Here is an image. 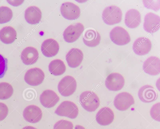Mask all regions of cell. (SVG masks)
Listing matches in <instances>:
<instances>
[{
    "instance_id": "6da1fadb",
    "label": "cell",
    "mask_w": 160,
    "mask_h": 129,
    "mask_svg": "<svg viewBox=\"0 0 160 129\" xmlns=\"http://www.w3.org/2000/svg\"><path fill=\"white\" fill-rule=\"evenodd\" d=\"M79 101L82 107L89 112L95 111L100 105V101L97 95L91 91H85L80 94Z\"/></svg>"
},
{
    "instance_id": "7a4b0ae2",
    "label": "cell",
    "mask_w": 160,
    "mask_h": 129,
    "mask_svg": "<svg viewBox=\"0 0 160 129\" xmlns=\"http://www.w3.org/2000/svg\"><path fill=\"white\" fill-rule=\"evenodd\" d=\"M122 12L118 7L111 5L106 7L103 10L102 18L104 22L108 25L119 23L121 21Z\"/></svg>"
},
{
    "instance_id": "3957f363",
    "label": "cell",
    "mask_w": 160,
    "mask_h": 129,
    "mask_svg": "<svg viewBox=\"0 0 160 129\" xmlns=\"http://www.w3.org/2000/svg\"><path fill=\"white\" fill-rule=\"evenodd\" d=\"M55 113L59 116L74 119L78 115V109L72 102L65 101L62 102L57 107Z\"/></svg>"
},
{
    "instance_id": "277c9868",
    "label": "cell",
    "mask_w": 160,
    "mask_h": 129,
    "mask_svg": "<svg viewBox=\"0 0 160 129\" xmlns=\"http://www.w3.org/2000/svg\"><path fill=\"white\" fill-rule=\"evenodd\" d=\"M77 82L72 76H67L59 82L58 86L59 93L63 96L68 97L73 94L76 91Z\"/></svg>"
},
{
    "instance_id": "5b68a950",
    "label": "cell",
    "mask_w": 160,
    "mask_h": 129,
    "mask_svg": "<svg viewBox=\"0 0 160 129\" xmlns=\"http://www.w3.org/2000/svg\"><path fill=\"white\" fill-rule=\"evenodd\" d=\"M111 41L118 45H124L128 43L131 40L130 35L125 29L116 26L113 28L110 32Z\"/></svg>"
},
{
    "instance_id": "8992f818",
    "label": "cell",
    "mask_w": 160,
    "mask_h": 129,
    "mask_svg": "<svg viewBox=\"0 0 160 129\" xmlns=\"http://www.w3.org/2000/svg\"><path fill=\"white\" fill-rule=\"evenodd\" d=\"M84 30V27L81 23L78 22L68 27L64 31L63 35L65 41L72 43L76 41Z\"/></svg>"
},
{
    "instance_id": "52a82bcc",
    "label": "cell",
    "mask_w": 160,
    "mask_h": 129,
    "mask_svg": "<svg viewBox=\"0 0 160 129\" xmlns=\"http://www.w3.org/2000/svg\"><path fill=\"white\" fill-rule=\"evenodd\" d=\"M134 103V100L132 96L126 92L118 94L115 97L113 101L115 107L121 111L128 109Z\"/></svg>"
},
{
    "instance_id": "ba28073f",
    "label": "cell",
    "mask_w": 160,
    "mask_h": 129,
    "mask_svg": "<svg viewBox=\"0 0 160 129\" xmlns=\"http://www.w3.org/2000/svg\"><path fill=\"white\" fill-rule=\"evenodd\" d=\"M45 75L40 68L34 67L28 70L24 76V79L28 85L37 86L41 84L43 81Z\"/></svg>"
},
{
    "instance_id": "9c48e42d",
    "label": "cell",
    "mask_w": 160,
    "mask_h": 129,
    "mask_svg": "<svg viewBox=\"0 0 160 129\" xmlns=\"http://www.w3.org/2000/svg\"><path fill=\"white\" fill-rule=\"evenodd\" d=\"M125 80L121 74L117 73H112L106 77L105 85L109 90L117 91L121 90L123 87Z\"/></svg>"
},
{
    "instance_id": "30bf717a",
    "label": "cell",
    "mask_w": 160,
    "mask_h": 129,
    "mask_svg": "<svg viewBox=\"0 0 160 129\" xmlns=\"http://www.w3.org/2000/svg\"><path fill=\"white\" fill-rule=\"evenodd\" d=\"M60 12L65 18L69 20L77 19L80 14V10L79 7L70 2L62 3L60 7Z\"/></svg>"
},
{
    "instance_id": "8fae6325",
    "label": "cell",
    "mask_w": 160,
    "mask_h": 129,
    "mask_svg": "<svg viewBox=\"0 0 160 129\" xmlns=\"http://www.w3.org/2000/svg\"><path fill=\"white\" fill-rule=\"evenodd\" d=\"M160 17L151 12L147 13L144 18L143 27L147 32L153 33L160 28Z\"/></svg>"
},
{
    "instance_id": "7c38bea8",
    "label": "cell",
    "mask_w": 160,
    "mask_h": 129,
    "mask_svg": "<svg viewBox=\"0 0 160 129\" xmlns=\"http://www.w3.org/2000/svg\"><path fill=\"white\" fill-rule=\"evenodd\" d=\"M152 43L150 40L145 37L137 39L132 45V49L137 55L142 56L147 54L151 50Z\"/></svg>"
},
{
    "instance_id": "4fadbf2b",
    "label": "cell",
    "mask_w": 160,
    "mask_h": 129,
    "mask_svg": "<svg viewBox=\"0 0 160 129\" xmlns=\"http://www.w3.org/2000/svg\"><path fill=\"white\" fill-rule=\"evenodd\" d=\"M23 116L24 119L27 122L31 123H36L41 119L42 112L41 109L38 106L30 105L24 109Z\"/></svg>"
},
{
    "instance_id": "5bb4252c",
    "label": "cell",
    "mask_w": 160,
    "mask_h": 129,
    "mask_svg": "<svg viewBox=\"0 0 160 129\" xmlns=\"http://www.w3.org/2000/svg\"><path fill=\"white\" fill-rule=\"evenodd\" d=\"M142 68L146 73L151 75L155 76L160 72V60L156 56L148 57L144 62Z\"/></svg>"
},
{
    "instance_id": "9a60e30c",
    "label": "cell",
    "mask_w": 160,
    "mask_h": 129,
    "mask_svg": "<svg viewBox=\"0 0 160 129\" xmlns=\"http://www.w3.org/2000/svg\"><path fill=\"white\" fill-rule=\"evenodd\" d=\"M139 99L142 102L149 103L155 101L157 97V93L154 88L147 85L141 87L138 93Z\"/></svg>"
},
{
    "instance_id": "2e32d148",
    "label": "cell",
    "mask_w": 160,
    "mask_h": 129,
    "mask_svg": "<svg viewBox=\"0 0 160 129\" xmlns=\"http://www.w3.org/2000/svg\"><path fill=\"white\" fill-rule=\"evenodd\" d=\"M59 97L53 91L46 90L40 95V101L44 107L50 108L54 107L59 101Z\"/></svg>"
},
{
    "instance_id": "e0dca14e",
    "label": "cell",
    "mask_w": 160,
    "mask_h": 129,
    "mask_svg": "<svg viewBox=\"0 0 160 129\" xmlns=\"http://www.w3.org/2000/svg\"><path fill=\"white\" fill-rule=\"evenodd\" d=\"M59 47L58 43L53 39L44 40L41 46V50L45 57H51L55 56L58 52Z\"/></svg>"
},
{
    "instance_id": "ac0fdd59",
    "label": "cell",
    "mask_w": 160,
    "mask_h": 129,
    "mask_svg": "<svg viewBox=\"0 0 160 129\" xmlns=\"http://www.w3.org/2000/svg\"><path fill=\"white\" fill-rule=\"evenodd\" d=\"M114 118V114L111 109L104 107L101 109L96 114V120L101 126H107L111 124Z\"/></svg>"
},
{
    "instance_id": "d6986e66",
    "label": "cell",
    "mask_w": 160,
    "mask_h": 129,
    "mask_svg": "<svg viewBox=\"0 0 160 129\" xmlns=\"http://www.w3.org/2000/svg\"><path fill=\"white\" fill-rule=\"evenodd\" d=\"M83 57V53L80 50L72 48L66 54V59L69 66L74 68L78 67L80 64Z\"/></svg>"
},
{
    "instance_id": "ffe728a7",
    "label": "cell",
    "mask_w": 160,
    "mask_h": 129,
    "mask_svg": "<svg viewBox=\"0 0 160 129\" xmlns=\"http://www.w3.org/2000/svg\"><path fill=\"white\" fill-rule=\"evenodd\" d=\"M39 57L38 52L36 48L32 47H26L22 51L21 59L25 64L32 65L38 60Z\"/></svg>"
},
{
    "instance_id": "44dd1931",
    "label": "cell",
    "mask_w": 160,
    "mask_h": 129,
    "mask_svg": "<svg viewBox=\"0 0 160 129\" xmlns=\"http://www.w3.org/2000/svg\"><path fill=\"white\" fill-rule=\"evenodd\" d=\"M141 22V14L137 10L131 9L126 12L124 22L127 27L131 28H135L139 25Z\"/></svg>"
},
{
    "instance_id": "7402d4cb",
    "label": "cell",
    "mask_w": 160,
    "mask_h": 129,
    "mask_svg": "<svg viewBox=\"0 0 160 129\" xmlns=\"http://www.w3.org/2000/svg\"><path fill=\"white\" fill-rule=\"evenodd\" d=\"M24 17L26 21L28 23L31 24H35L40 21L42 17V12L38 7L31 6L26 9Z\"/></svg>"
},
{
    "instance_id": "603a6c76",
    "label": "cell",
    "mask_w": 160,
    "mask_h": 129,
    "mask_svg": "<svg viewBox=\"0 0 160 129\" xmlns=\"http://www.w3.org/2000/svg\"><path fill=\"white\" fill-rule=\"evenodd\" d=\"M100 40V34L95 29L87 30L83 37V42L89 47H95L97 46L99 44Z\"/></svg>"
},
{
    "instance_id": "cb8c5ba5",
    "label": "cell",
    "mask_w": 160,
    "mask_h": 129,
    "mask_svg": "<svg viewBox=\"0 0 160 129\" xmlns=\"http://www.w3.org/2000/svg\"><path fill=\"white\" fill-rule=\"evenodd\" d=\"M17 36L16 30L9 26L5 27L0 30V40L6 44L12 43L15 40Z\"/></svg>"
},
{
    "instance_id": "d4e9b609",
    "label": "cell",
    "mask_w": 160,
    "mask_h": 129,
    "mask_svg": "<svg viewBox=\"0 0 160 129\" xmlns=\"http://www.w3.org/2000/svg\"><path fill=\"white\" fill-rule=\"evenodd\" d=\"M48 69L50 72L54 76H59L65 71L66 67L64 62L59 59L54 60L50 63Z\"/></svg>"
},
{
    "instance_id": "484cf974",
    "label": "cell",
    "mask_w": 160,
    "mask_h": 129,
    "mask_svg": "<svg viewBox=\"0 0 160 129\" xmlns=\"http://www.w3.org/2000/svg\"><path fill=\"white\" fill-rule=\"evenodd\" d=\"M13 92V88L10 84L6 82L0 83V99L5 100L9 98Z\"/></svg>"
},
{
    "instance_id": "4316f807",
    "label": "cell",
    "mask_w": 160,
    "mask_h": 129,
    "mask_svg": "<svg viewBox=\"0 0 160 129\" xmlns=\"http://www.w3.org/2000/svg\"><path fill=\"white\" fill-rule=\"evenodd\" d=\"M12 12L11 9L7 6L0 7V24L7 23L12 18Z\"/></svg>"
},
{
    "instance_id": "83f0119b",
    "label": "cell",
    "mask_w": 160,
    "mask_h": 129,
    "mask_svg": "<svg viewBox=\"0 0 160 129\" xmlns=\"http://www.w3.org/2000/svg\"><path fill=\"white\" fill-rule=\"evenodd\" d=\"M73 125L69 121L61 120L58 121L54 125L53 129H73Z\"/></svg>"
},
{
    "instance_id": "f1b7e54d",
    "label": "cell",
    "mask_w": 160,
    "mask_h": 129,
    "mask_svg": "<svg viewBox=\"0 0 160 129\" xmlns=\"http://www.w3.org/2000/svg\"><path fill=\"white\" fill-rule=\"evenodd\" d=\"M160 102L154 104L151 107L150 111V114L151 117L156 121L160 122Z\"/></svg>"
},
{
    "instance_id": "f546056e",
    "label": "cell",
    "mask_w": 160,
    "mask_h": 129,
    "mask_svg": "<svg viewBox=\"0 0 160 129\" xmlns=\"http://www.w3.org/2000/svg\"><path fill=\"white\" fill-rule=\"evenodd\" d=\"M8 60L0 54V78L3 77L7 71Z\"/></svg>"
},
{
    "instance_id": "4dcf8cb0",
    "label": "cell",
    "mask_w": 160,
    "mask_h": 129,
    "mask_svg": "<svg viewBox=\"0 0 160 129\" xmlns=\"http://www.w3.org/2000/svg\"><path fill=\"white\" fill-rule=\"evenodd\" d=\"M8 109L4 103L0 102V121L4 120L7 117Z\"/></svg>"
},
{
    "instance_id": "1f68e13d",
    "label": "cell",
    "mask_w": 160,
    "mask_h": 129,
    "mask_svg": "<svg viewBox=\"0 0 160 129\" xmlns=\"http://www.w3.org/2000/svg\"><path fill=\"white\" fill-rule=\"evenodd\" d=\"M23 0H19V1H12V0H8L7 2L11 5L13 6H18L21 4L23 2Z\"/></svg>"
},
{
    "instance_id": "d6a6232c",
    "label": "cell",
    "mask_w": 160,
    "mask_h": 129,
    "mask_svg": "<svg viewBox=\"0 0 160 129\" xmlns=\"http://www.w3.org/2000/svg\"><path fill=\"white\" fill-rule=\"evenodd\" d=\"M75 129H86L84 127L79 125L75 126Z\"/></svg>"
},
{
    "instance_id": "836d02e7",
    "label": "cell",
    "mask_w": 160,
    "mask_h": 129,
    "mask_svg": "<svg viewBox=\"0 0 160 129\" xmlns=\"http://www.w3.org/2000/svg\"><path fill=\"white\" fill-rule=\"evenodd\" d=\"M22 129H36L34 127L31 126H27L24 127Z\"/></svg>"
}]
</instances>
